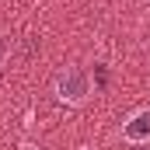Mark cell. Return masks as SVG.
<instances>
[{"label": "cell", "instance_id": "2", "mask_svg": "<svg viewBox=\"0 0 150 150\" xmlns=\"http://www.w3.org/2000/svg\"><path fill=\"white\" fill-rule=\"evenodd\" d=\"M122 140L133 147H147L150 143V108H136L122 122Z\"/></svg>", "mask_w": 150, "mask_h": 150}, {"label": "cell", "instance_id": "1", "mask_svg": "<svg viewBox=\"0 0 150 150\" xmlns=\"http://www.w3.org/2000/svg\"><path fill=\"white\" fill-rule=\"evenodd\" d=\"M87 94H91V77L84 74L80 67H67V70L56 74V98L63 105L77 108V105L87 101Z\"/></svg>", "mask_w": 150, "mask_h": 150}]
</instances>
